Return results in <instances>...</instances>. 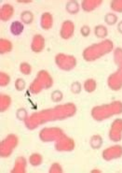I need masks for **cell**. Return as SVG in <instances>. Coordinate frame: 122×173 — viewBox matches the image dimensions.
<instances>
[{
    "mask_svg": "<svg viewBox=\"0 0 122 173\" xmlns=\"http://www.w3.org/2000/svg\"><path fill=\"white\" fill-rule=\"evenodd\" d=\"M74 32V24L72 22H65L63 25L62 26V30H61V37L63 38H69L73 36Z\"/></svg>",
    "mask_w": 122,
    "mask_h": 173,
    "instance_id": "6da1fadb",
    "label": "cell"
},
{
    "mask_svg": "<svg viewBox=\"0 0 122 173\" xmlns=\"http://www.w3.org/2000/svg\"><path fill=\"white\" fill-rule=\"evenodd\" d=\"M84 87H85V89H86L87 92H93L94 90L96 89V83H95V81H94V79H89L88 81L85 83Z\"/></svg>",
    "mask_w": 122,
    "mask_h": 173,
    "instance_id": "ba28073f",
    "label": "cell"
},
{
    "mask_svg": "<svg viewBox=\"0 0 122 173\" xmlns=\"http://www.w3.org/2000/svg\"><path fill=\"white\" fill-rule=\"evenodd\" d=\"M104 21L107 24L114 25L117 22V15L114 14V13H108V14H106L104 17Z\"/></svg>",
    "mask_w": 122,
    "mask_h": 173,
    "instance_id": "52a82bcc",
    "label": "cell"
},
{
    "mask_svg": "<svg viewBox=\"0 0 122 173\" xmlns=\"http://www.w3.org/2000/svg\"><path fill=\"white\" fill-rule=\"evenodd\" d=\"M23 24L21 22H13L10 26V32L14 36H19L23 31Z\"/></svg>",
    "mask_w": 122,
    "mask_h": 173,
    "instance_id": "7a4b0ae2",
    "label": "cell"
},
{
    "mask_svg": "<svg viewBox=\"0 0 122 173\" xmlns=\"http://www.w3.org/2000/svg\"><path fill=\"white\" fill-rule=\"evenodd\" d=\"M66 10L70 14H76L79 10V5L76 1H69L66 4Z\"/></svg>",
    "mask_w": 122,
    "mask_h": 173,
    "instance_id": "277c9868",
    "label": "cell"
},
{
    "mask_svg": "<svg viewBox=\"0 0 122 173\" xmlns=\"http://www.w3.org/2000/svg\"><path fill=\"white\" fill-rule=\"evenodd\" d=\"M102 142H103V139H102V137L101 136H93L91 138V140H90V145H91V148L93 149H98L100 146L102 145Z\"/></svg>",
    "mask_w": 122,
    "mask_h": 173,
    "instance_id": "8992f818",
    "label": "cell"
},
{
    "mask_svg": "<svg viewBox=\"0 0 122 173\" xmlns=\"http://www.w3.org/2000/svg\"><path fill=\"white\" fill-rule=\"evenodd\" d=\"M15 87H16V90L18 91H22L25 87V83L22 79H18L16 83H15Z\"/></svg>",
    "mask_w": 122,
    "mask_h": 173,
    "instance_id": "7c38bea8",
    "label": "cell"
},
{
    "mask_svg": "<svg viewBox=\"0 0 122 173\" xmlns=\"http://www.w3.org/2000/svg\"><path fill=\"white\" fill-rule=\"evenodd\" d=\"M94 33H95L97 37H104L107 35V29L106 27H104L103 25H97L95 29H94Z\"/></svg>",
    "mask_w": 122,
    "mask_h": 173,
    "instance_id": "5b68a950",
    "label": "cell"
},
{
    "mask_svg": "<svg viewBox=\"0 0 122 173\" xmlns=\"http://www.w3.org/2000/svg\"><path fill=\"white\" fill-rule=\"evenodd\" d=\"M30 161H31V164L33 166H37L39 164H41V161H42V157L40 156L39 154H33L31 157H30Z\"/></svg>",
    "mask_w": 122,
    "mask_h": 173,
    "instance_id": "9c48e42d",
    "label": "cell"
},
{
    "mask_svg": "<svg viewBox=\"0 0 122 173\" xmlns=\"http://www.w3.org/2000/svg\"><path fill=\"white\" fill-rule=\"evenodd\" d=\"M51 99L54 102H60L63 99V94L60 91H54L51 94Z\"/></svg>",
    "mask_w": 122,
    "mask_h": 173,
    "instance_id": "30bf717a",
    "label": "cell"
},
{
    "mask_svg": "<svg viewBox=\"0 0 122 173\" xmlns=\"http://www.w3.org/2000/svg\"><path fill=\"white\" fill-rule=\"evenodd\" d=\"M80 33L83 37H89V35L90 34V28L88 25H83L80 29Z\"/></svg>",
    "mask_w": 122,
    "mask_h": 173,
    "instance_id": "4fadbf2b",
    "label": "cell"
},
{
    "mask_svg": "<svg viewBox=\"0 0 122 173\" xmlns=\"http://www.w3.org/2000/svg\"><path fill=\"white\" fill-rule=\"evenodd\" d=\"M21 20L25 24H30L34 21V15L33 13L29 10H24L21 14Z\"/></svg>",
    "mask_w": 122,
    "mask_h": 173,
    "instance_id": "3957f363",
    "label": "cell"
},
{
    "mask_svg": "<svg viewBox=\"0 0 122 173\" xmlns=\"http://www.w3.org/2000/svg\"><path fill=\"white\" fill-rule=\"evenodd\" d=\"M71 91L74 94H79L81 91V85L78 82H75L71 85Z\"/></svg>",
    "mask_w": 122,
    "mask_h": 173,
    "instance_id": "8fae6325",
    "label": "cell"
},
{
    "mask_svg": "<svg viewBox=\"0 0 122 173\" xmlns=\"http://www.w3.org/2000/svg\"><path fill=\"white\" fill-rule=\"evenodd\" d=\"M117 30L120 34H122V22H120L117 25Z\"/></svg>",
    "mask_w": 122,
    "mask_h": 173,
    "instance_id": "5bb4252c",
    "label": "cell"
}]
</instances>
